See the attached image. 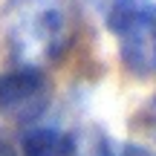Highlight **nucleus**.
Returning a JSON list of instances; mask_svg holds the SVG:
<instances>
[{"mask_svg": "<svg viewBox=\"0 0 156 156\" xmlns=\"http://www.w3.org/2000/svg\"><path fill=\"white\" fill-rule=\"evenodd\" d=\"M0 38L15 67L52 64L69 44V23L55 0H6L0 9Z\"/></svg>", "mask_w": 156, "mask_h": 156, "instance_id": "1", "label": "nucleus"}, {"mask_svg": "<svg viewBox=\"0 0 156 156\" xmlns=\"http://www.w3.org/2000/svg\"><path fill=\"white\" fill-rule=\"evenodd\" d=\"M52 101V84L44 69L12 67L0 73V119L32 124L46 113Z\"/></svg>", "mask_w": 156, "mask_h": 156, "instance_id": "2", "label": "nucleus"}, {"mask_svg": "<svg viewBox=\"0 0 156 156\" xmlns=\"http://www.w3.org/2000/svg\"><path fill=\"white\" fill-rule=\"evenodd\" d=\"M119 38V58L122 67L136 78L156 75V3H147L136 15L130 26L122 29Z\"/></svg>", "mask_w": 156, "mask_h": 156, "instance_id": "3", "label": "nucleus"}, {"mask_svg": "<svg viewBox=\"0 0 156 156\" xmlns=\"http://www.w3.org/2000/svg\"><path fill=\"white\" fill-rule=\"evenodd\" d=\"M73 133H64L61 127L35 124L26 127L20 136V153L23 156H69L73 153Z\"/></svg>", "mask_w": 156, "mask_h": 156, "instance_id": "4", "label": "nucleus"}, {"mask_svg": "<svg viewBox=\"0 0 156 156\" xmlns=\"http://www.w3.org/2000/svg\"><path fill=\"white\" fill-rule=\"evenodd\" d=\"M147 3L151 0H95V6L101 12V20L113 35H122V29L130 26L136 20V15L142 9H147Z\"/></svg>", "mask_w": 156, "mask_h": 156, "instance_id": "5", "label": "nucleus"}, {"mask_svg": "<svg viewBox=\"0 0 156 156\" xmlns=\"http://www.w3.org/2000/svg\"><path fill=\"white\" fill-rule=\"evenodd\" d=\"M113 156H153V153L139 147V145H124L122 151H113Z\"/></svg>", "mask_w": 156, "mask_h": 156, "instance_id": "6", "label": "nucleus"}, {"mask_svg": "<svg viewBox=\"0 0 156 156\" xmlns=\"http://www.w3.org/2000/svg\"><path fill=\"white\" fill-rule=\"evenodd\" d=\"M153 113H156V98H153Z\"/></svg>", "mask_w": 156, "mask_h": 156, "instance_id": "7", "label": "nucleus"}]
</instances>
